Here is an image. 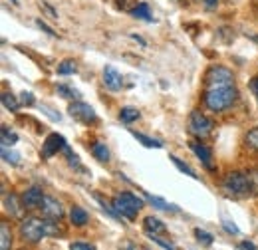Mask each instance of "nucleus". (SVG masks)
Listing matches in <instances>:
<instances>
[{"instance_id": "5", "label": "nucleus", "mask_w": 258, "mask_h": 250, "mask_svg": "<svg viewBox=\"0 0 258 250\" xmlns=\"http://www.w3.org/2000/svg\"><path fill=\"white\" fill-rule=\"evenodd\" d=\"M205 88H223V86H234V74L226 66H211L205 74Z\"/></svg>"}, {"instance_id": "24", "label": "nucleus", "mask_w": 258, "mask_h": 250, "mask_svg": "<svg viewBox=\"0 0 258 250\" xmlns=\"http://www.w3.org/2000/svg\"><path fill=\"white\" fill-rule=\"evenodd\" d=\"M56 92H58V95H62L64 99H80V97H82V94H80L78 90L70 88L68 84H58V86H56Z\"/></svg>"}, {"instance_id": "6", "label": "nucleus", "mask_w": 258, "mask_h": 250, "mask_svg": "<svg viewBox=\"0 0 258 250\" xmlns=\"http://www.w3.org/2000/svg\"><path fill=\"white\" fill-rule=\"evenodd\" d=\"M68 113H70L74 119H78V121H82V123H86V125L97 123L96 109H94L92 105H88L86 101H80V99L72 101V103L68 105Z\"/></svg>"}, {"instance_id": "20", "label": "nucleus", "mask_w": 258, "mask_h": 250, "mask_svg": "<svg viewBox=\"0 0 258 250\" xmlns=\"http://www.w3.org/2000/svg\"><path fill=\"white\" fill-rule=\"evenodd\" d=\"M141 117V113H139V109L137 107H131V105H127V107H121L119 109V121L121 123H133V121H137Z\"/></svg>"}, {"instance_id": "4", "label": "nucleus", "mask_w": 258, "mask_h": 250, "mask_svg": "<svg viewBox=\"0 0 258 250\" xmlns=\"http://www.w3.org/2000/svg\"><path fill=\"white\" fill-rule=\"evenodd\" d=\"M20 236L30 242V244H38L44 236H48L46 230V217L38 219V217H26L20 222Z\"/></svg>"}, {"instance_id": "27", "label": "nucleus", "mask_w": 258, "mask_h": 250, "mask_svg": "<svg viewBox=\"0 0 258 250\" xmlns=\"http://www.w3.org/2000/svg\"><path fill=\"white\" fill-rule=\"evenodd\" d=\"M169 159L173 161V165H175V167H177V169H179L181 173H185V175H189L191 179H197V173H195V171H193V169H191V167H189V165H187V163H183V161H181L179 157L169 155Z\"/></svg>"}, {"instance_id": "29", "label": "nucleus", "mask_w": 258, "mask_h": 250, "mask_svg": "<svg viewBox=\"0 0 258 250\" xmlns=\"http://www.w3.org/2000/svg\"><path fill=\"white\" fill-rule=\"evenodd\" d=\"M246 145H248L250 149L258 151V127L250 129V131L246 133Z\"/></svg>"}, {"instance_id": "13", "label": "nucleus", "mask_w": 258, "mask_h": 250, "mask_svg": "<svg viewBox=\"0 0 258 250\" xmlns=\"http://www.w3.org/2000/svg\"><path fill=\"white\" fill-rule=\"evenodd\" d=\"M42 199H44V191H42V187H38V185H32V187H28L22 193V203H24V207H28V209L40 207Z\"/></svg>"}, {"instance_id": "33", "label": "nucleus", "mask_w": 258, "mask_h": 250, "mask_svg": "<svg viewBox=\"0 0 258 250\" xmlns=\"http://www.w3.org/2000/svg\"><path fill=\"white\" fill-rule=\"evenodd\" d=\"M223 226H225V230L226 232H230V234H238L240 230H238V226L232 222V220H226V219H223Z\"/></svg>"}, {"instance_id": "14", "label": "nucleus", "mask_w": 258, "mask_h": 250, "mask_svg": "<svg viewBox=\"0 0 258 250\" xmlns=\"http://www.w3.org/2000/svg\"><path fill=\"white\" fill-rule=\"evenodd\" d=\"M70 222H72L74 226L82 228V226H86V224L90 222V215H88V211L82 209V207H72V209H70Z\"/></svg>"}, {"instance_id": "36", "label": "nucleus", "mask_w": 258, "mask_h": 250, "mask_svg": "<svg viewBox=\"0 0 258 250\" xmlns=\"http://www.w3.org/2000/svg\"><path fill=\"white\" fill-rule=\"evenodd\" d=\"M42 111H46V113H50V119H54V121H60L62 119V115L56 111V109H50V107H46V105H42Z\"/></svg>"}, {"instance_id": "19", "label": "nucleus", "mask_w": 258, "mask_h": 250, "mask_svg": "<svg viewBox=\"0 0 258 250\" xmlns=\"http://www.w3.org/2000/svg\"><path fill=\"white\" fill-rule=\"evenodd\" d=\"M0 155H2V161H4V163L12 165V167L20 165V161H22V155H20L18 151H14V149H10V147H6V145L0 147Z\"/></svg>"}, {"instance_id": "31", "label": "nucleus", "mask_w": 258, "mask_h": 250, "mask_svg": "<svg viewBox=\"0 0 258 250\" xmlns=\"http://www.w3.org/2000/svg\"><path fill=\"white\" fill-rule=\"evenodd\" d=\"M145 234H147V238H151L153 242H157V244H159L161 248H169V250H175V248H177V246H175L173 242H167V240H161V238H159V234H153V232H145Z\"/></svg>"}, {"instance_id": "3", "label": "nucleus", "mask_w": 258, "mask_h": 250, "mask_svg": "<svg viewBox=\"0 0 258 250\" xmlns=\"http://www.w3.org/2000/svg\"><path fill=\"white\" fill-rule=\"evenodd\" d=\"M111 205H113V209H115V213H117L119 217H123V219H127V220H133L137 217V213L145 207V201H143L141 197L129 193V191H121L119 195H115V197L111 199Z\"/></svg>"}, {"instance_id": "12", "label": "nucleus", "mask_w": 258, "mask_h": 250, "mask_svg": "<svg viewBox=\"0 0 258 250\" xmlns=\"http://www.w3.org/2000/svg\"><path fill=\"white\" fill-rule=\"evenodd\" d=\"M22 209H24V203H22V197L18 199L14 193H6L4 195V211L14 217V219H22Z\"/></svg>"}, {"instance_id": "28", "label": "nucleus", "mask_w": 258, "mask_h": 250, "mask_svg": "<svg viewBox=\"0 0 258 250\" xmlns=\"http://www.w3.org/2000/svg\"><path fill=\"white\" fill-rule=\"evenodd\" d=\"M193 234H195V238L201 242V244H205V246H211L213 244V234L211 232H207V230H203V228H195L193 230Z\"/></svg>"}, {"instance_id": "23", "label": "nucleus", "mask_w": 258, "mask_h": 250, "mask_svg": "<svg viewBox=\"0 0 258 250\" xmlns=\"http://www.w3.org/2000/svg\"><path fill=\"white\" fill-rule=\"evenodd\" d=\"M2 105L6 107V109H10L12 113H16L18 109H20V105H22V101L20 99H16L12 94H8V92H4L2 94Z\"/></svg>"}, {"instance_id": "30", "label": "nucleus", "mask_w": 258, "mask_h": 250, "mask_svg": "<svg viewBox=\"0 0 258 250\" xmlns=\"http://www.w3.org/2000/svg\"><path fill=\"white\" fill-rule=\"evenodd\" d=\"M64 153H66V159H68V163L72 165V167H76V169H84L82 165H80V159H78V155L70 149V145H66L64 147Z\"/></svg>"}, {"instance_id": "9", "label": "nucleus", "mask_w": 258, "mask_h": 250, "mask_svg": "<svg viewBox=\"0 0 258 250\" xmlns=\"http://www.w3.org/2000/svg\"><path fill=\"white\" fill-rule=\"evenodd\" d=\"M68 145L66 143V139L60 135V133H50L46 139H44V143H42V157H54L56 153H60V151H64V147Z\"/></svg>"}, {"instance_id": "41", "label": "nucleus", "mask_w": 258, "mask_h": 250, "mask_svg": "<svg viewBox=\"0 0 258 250\" xmlns=\"http://www.w3.org/2000/svg\"><path fill=\"white\" fill-rule=\"evenodd\" d=\"M131 38H133V40H137V42H139L141 46H145V40H143V38H139L137 34H131Z\"/></svg>"}, {"instance_id": "2", "label": "nucleus", "mask_w": 258, "mask_h": 250, "mask_svg": "<svg viewBox=\"0 0 258 250\" xmlns=\"http://www.w3.org/2000/svg\"><path fill=\"white\" fill-rule=\"evenodd\" d=\"M223 191L226 197H254V189H252V179L250 173L244 171H232L223 179Z\"/></svg>"}, {"instance_id": "15", "label": "nucleus", "mask_w": 258, "mask_h": 250, "mask_svg": "<svg viewBox=\"0 0 258 250\" xmlns=\"http://www.w3.org/2000/svg\"><path fill=\"white\" fill-rule=\"evenodd\" d=\"M143 226H145V232H153V234H165L167 232L165 222L161 219H157V217H153V215L143 219Z\"/></svg>"}, {"instance_id": "22", "label": "nucleus", "mask_w": 258, "mask_h": 250, "mask_svg": "<svg viewBox=\"0 0 258 250\" xmlns=\"http://www.w3.org/2000/svg\"><path fill=\"white\" fill-rule=\"evenodd\" d=\"M10 246H12V232H10L8 222H2L0 224V248L8 250Z\"/></svg>"}, {"instance_id": "1", "label": "nucleus", "mask_w": 258, "mask_h": 250, "mask_svg": "<svg viewBox=\"0 0 258 250\" xmlns=\"http://www.w3.org/2000/svg\"><path fill=\"white\" fill-rule=\"evenodd\" d=\"M238 99V92L234 86H223V88H207L203 94V103L213 113H223L234 105Z\"/></svg>"}, {"instance_id": "37", "label": "nucleus", "mask_w": 258, "mask_h": 250, "mask_svg": "<svg viewBox=\"0 0 258 250\" xmlns=\"http://www.w3.org/2000/svg\"><path fill=\"white\" fill-rule=\"evenodd\" d=\"M250 90H252V94L256 95V99H258V76H254V78L250 80Z\"/></svg>"}, {"instance_id": "38", "label": "nucleus", "mask_w": 258, "mask_h": 250, "mask_svg": "<svg viewBox=\"0 0 258 250\" xmlns=\"http://www.w3.org/2000/svg\"><path fill=\"white\" fill-rule=\"evenodd\" d=\"M236 248H248V250H256V244H252V242H248V240H244V242H240V244H236Z\"/></svg>"}, {"instance_id": "17", "label": "nucleus", "mask_w": 258, "mask_h": 250, "mask_svg": "<svg viewBox=\"0 0 258 250\" xmlns=\"http://www.w3.org/2000/svg\"><path fill=\"white\" fill-rule=\"evenodd\" d=\"M143 195H145V199H147L157 211H165V213H177V211H179L175 205H169L167 201H163L161 197H155V195H149V193H143Z\"/></svg>"}, {"instance_id": "39", "label": "nucleus", "mask_w": 258, "mask_h": 250, "mask_svg": "<svg viewBox=\"0 0 258 250\" xmlns=\"http://www.w3.org/2000/svg\"><path fill=\"white\" fill-rule=\"evenodd\" d=\"M40 6H44V8H46V12H50V14H52V16H56V18H58V12H56V10H54V8H52V6H50V4H48V2H42V4H40Z\"/></svg>"}, {"instance_id": "26", "label": "nucleus", "mask_w": 258, "mask_h": 250, "mask_svg": "<svg viewBox=\"0 0 258 250\" xmlns=\"http://www.w3.org/2000/svg\"><path fill=\"white\" fill-rule=\"evenodd\" d=\"M56 70H58L60 76H74L78 72V64L74 62V60H62V62L58 64Z\"/></svg>"}, {"instance_id": "16", "label": "nucleus", "mask_w": 258, "mask_h": 250, "mask_svg": "<svg viewBox=\"0 0 258 250\" xmlns=\"http://www.w3.org/2000/svg\"><path fill=\"white\" fill-rule=\"evenodd\" d=\"M131 12V16H135L137 20H145V22H153L155 18H153V14H151V10H149V4L147 2H139L135 8H131L129 10Z\"/></svg>"}, {"instance_id": "40", "label": "nucleus", "mask_w": 258, "mask_h": 250, "mask_svg": "<svg viewBox=\"0 0 258 250\" xmlns=\"http://www.w3.org/2000/svg\"><path fill=\"white\" fill-rule=\"evenodd\" d=\"M217 2H219V0H205V6H207V8H215Z\"/></svg>"}, {"instance_id": "8", "label": "nucleus", "mask_w": 258, "mask_h": 250, "mask_svg": "<svg viewBox=\"0 0 258 250\" xmlns=\"http://www.w3.org/2000/svg\"><path fill=\"white\" fill-rule=\"evenodd\" d=\"M38 209L42 211V215H44L46 219L60 220L64 217V207H62V203H60L58 199L50 197V195H44V199H42V203H40Z\"/></svg>"}, {"instance_id": "18", "label": "nucleus", "mask_w": 258, "mask_h": 250, "mask_svg": "<svg viewBox=\"0 0 258 250\" xmlns=\"http://www.w3.org/2000/svg\"><path fill=\"white\" fill-rule=\"evenodd\" d=\"M92 155L96 157L99 163H107L111 153H109V147L103 141H94L92 143Z\"/></svg>"}, {"instance_id": "25", "label": "nucleus", "mask_w": 258, "mask_h": 250, "mask_svg": "<svg viewBox=\"0 0 258 250\" xmlns=\"http://www.w3.org/2000/svg\"><path fill=\"white\" fill-rule=\"evenodd\" d=\"M16 141H18V135H16L12 129H8V127H2V131H0V145L12 147Z\"/></svg>"}, {"instance_id": "7", "label": "nucleus", "mask_w": 258, "mask_h": 250, "mask_svg": "<svg viewBox=\"0 0 258 250\" xmlns=\"http://www.w3.org/2000/svg\"><path fill=\"white\" fill-rule=\"evenodd\" d=\"M213 121L205 115V113H201V111H193L191 115H189V131L193 133L197 139H205V137H209L211 133H213Z\"/></svg>"}, {"instance_id": "34", "label": "nucleus", "mask_w": 258, "mask_h": 250, "mask_svg": "<svg viewBox=\"0 0 258 250\" xmlns=\"http://www.w3.org/2000/svg\"><path fill=\"white\" fill-rule=\"evenodd\" d=\"M20 101H22V105H34V103H36L34 94H30V92H22V94H20Z\"/></svg>"}, {"instance_id": "21", "label": "nucleus", "mask_w": 258, "mask_h": 250, "mask_svg": "<svg viewBox=\"0 0 258 250\" xmlns=\"http://www.w3.org/2000/svg\"><path fill=\"white\" fill-rule=\"evenodd\" d=\"M131 135L143 145V147H147V149H161V141H157V139H153V137H147V135H143V133H139V131H131Z\"/></svg>"}, {"instance_id": "32", "label": "nucleus", "mask_w": 258, "mask_h": 250, "mask_svg": "<svg viewBox=\"0 0 258 250\" xmlns=\"http://www.w3.org/2000/svg\"><path fill=\"white\" fill-rule=\"evenodd\" d=\"M70 248L72 250H96V244H92V242H84V240H76V242L70 244Z\"/></svg>"}, {"instance_id": "10", "label": "nucleus", "mask_w": 258, "mask_h": 250, "mask_svg": "<svg viewBox=\"0 0 258 250\" xmlns=\"http://www.w3.org/2000/svg\"><path fill=\"white\" fill-rule=\"evenodd\" d=\"M103 84L107 90L111 92H119L123 88V76L113 68V66H105L103 68Z\"/></svg>"}, {"instance_id": "42", "label": "nucleus", "mask_w": 258, "mask_h": 250, "mask_svg": "<svg viewBox=\"0 0 258 250\" xmlns=\"http://www.w3.org/2000/svg\"><path fill=\"white\" fill-rule=\"evenodd\" d=\"M12 2H14V4H18V0H12Z\"/></svg>"}, {"instance_id": "35", "label": "nucleus", "mask_w": 258, "mask_h": 250, "mask_svg": "<svg viewBox=\"0 0 258 250\" xmlns=\"http://www.w3.org/2000/svg\"><path fill=\"white\" fill-rule=\"evenodd\" d=\"M36 26H38V28H40L42 32H46L48 36H56V32L52 30V28H50L46 22H42V20H36Z\"/></svg>"}, {"instance_id": "11", "label": "nucleus", "mask_w": 258, "mask_h": 250, "mask_svg": "<svg viewBox=\"0 0 258 250\" xmlns=\"http://www.w3.org/2000/svg\"><path fill=\"white\" fill-rule=\"evenodd\" d=\"M189 147H191V151L195 153V157H197L207 169H213V151H211V147H207L205 143H201V139L191 141Z\"/></svg>"}]
</instances>
